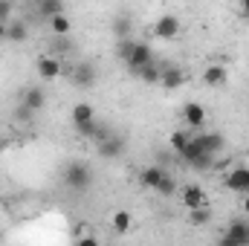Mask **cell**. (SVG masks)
<instances>
[{
    "instance_id": "6da1fadb",
    "label": "cell",
    "mask_w": 249,
    "mask_h": 246,
    "mask_svg": "<svg viewBox=\"0 0 249 246\" xmlns=\"http://www.w3.org/2000/svg\"><path fill=\"white\" fill-rule=\"evenodd\" d=\"M61 177H64V185H67V188H75V191H84L87 185L93 183V171H90L84 162H78V159L64 168Z\"/></svg>"
},
{
    "instance_id": "7a4b0ae2",
    "label": "cell",
    "mask_w": 249,
    "mask_h": 246,
    "mask_svg": "<svg viewBox=\"0 0 249 246\" xmlns=\"http://www.w3.org/2000/svg\"><path fill=\"white\" fill-rule=\"evenodd\" d=\"M223 246H249V223L247 220H232L226 235L220 238Z\"/></svg>"
},
{
    "instance_id": "3957f363",
    "label": "cell",
    "mask_w": 249,
    "mask_h": 246,
    "mask_svg": "<svg viewBox=\"0 0 249 246\" xmlns=\"http://www.w3.org/2000/svg\"><path fill=\"white\" fill-rule=\"evenodd\" d=\"M124 64H127V70H130V72H139L142 67L154 64V50H151V44H145V41H136V47H133L130 58H127Z\"/></svg>"
},
{
    "instance_id": "277c9868",
    "label": "cell",
    "mask_w": 249,
    "mask_h": 246,
    "mask_svg": "<svg viewBox=\"0 0 249 246\" xmlns=\"http://www.w3.org/2000/svg\"><path fill=\"white\" fill-rule=\"evenodd\" d=\"M180 35V18L177 15H162L157 23H154V38L160 41H174Z\"/></svg>"
},
{
    "instance_id": "5b68a950",
    "label": "cell",
    "mask_w": 249,
    "mask_h": 246,
    "mask_svg": "<svg viewBox=\"0 0 249 246\" xmlns=\"http://www.w3.org/2000/svg\"><path fill=\"white\" fill-rule=\"evenodd\" d=\"M72 84L75 87H93L96 84V67L90 61H78L75 64V70H72Z\"/></svg>"
},
{
    "instance_id": "8992f818",
    "label": "cell",
    "mask_w": 249,
    "mask_h": 246,
    "mask_svg": "<svg viewBox=\"0 0 249 246\" xmlns=\"http://www.w3.org/2000/svg\"><path fill=\"white\" fill-rule=\"evenodd\" d=\"M226 188L235 191V194H249V168H235L226 174Z\"/></svg>"
},
{
    "instance_id": "52a82bcc",
    "label": "cell",
    "mask_w": 249,
    "mask_h": 246,
    "mask_svg": "<svg viewBox=\"0 0 249 246\" xmlns=\"http://www.w3.org/2000/svg\"><path fill=\"white\" fill-rule=\"evenodd\" d=\"M38 75H41L44 81H55V78L61 75V61H58V55H41V58H38Z\"/></svg>"
},
{
    "instance_id": "ba28073f",
    "label": "cell",
    "mask_w": 249,
    "mask_h": 246,
    "mask_svg": "<svg viewBox=\"0 0 249 246\" xmlns=\"http://www.w3.org/2000/svg\"><path fill=\"white\" fill-rule=\"evenodd\" d=\"M226 81H229V72H226L223 64H209L203 70V84L206 87H223Z\"/></svg>"
},
{
    "instance_id": "9c48e42d",
    "label": "cell",
    "mask_w": 249,
    "mask_h": 246,
    "mask_svg": "<svg viewBox=\"0 0 249 246\" xmlns=\"http://www.w3.org/2000/svg\"><path fill=\"white\" fill-rule=\"evenodd\" d=\"M183 119H186V124L191 130H200V127L206 124V107L197 105V102H191V105L183 107Z\"/></svg>"
},
{
    "instance_id": "30bf717a",
    "label": "cell",
    "mask_w": 249,
    "mask_h": 246,
    "mask_svg": "<svg viewBox=\"0 0 249 246\" xmlns=\"http://www.w3.org/2000/svg\"><path fill=\"white\" fill-rule=\"evenodd\" d=\"M122 151H124V139L122 136H113V133H110V136H105V139L99 142V154H102L105 159H116Z\"/></svg>"
},
{
    "instance_id": "8fae6325",
    "label": "cell",
    "mask_w": 249,
    "mask_h": 246,
    "mask_svg": "<svg viewBox=\"0 0 249 246\" xmlns=\"http://www.w3.org/2000/svg\"><path fill=\"white\" fill-rule=\"evenodd\" d=\"M180 203L186 206V209H197V206H206V191L200 188V185H186L183 188V194H180Z\"/></svg>"
},
{
    "instance_id": "7c38bea8",
    "label": "cell",
    "mask_w": 249,
    "mask_h": 246,
    "mask_svg": "<svg viewBox=\"0 0 249 246\" xmlns=\"http://www.w3.org/2000/svg\"><path fill=\"white\" fill-rule=\"evenodd\" d=\"M75 130H78L84 139H96V142H102L105 136H110L107 124H99L96 119H90V122H84V124H75Z\"/></svg>"
},
{
    "instance_id": "4fadbf2b",
    "label": "cell",
    "mask_w": 249,
    "mask_h": 246,
    "mask_svg": "<svg viewBox=\"0 0 249 246\" xmlns=\"http://www.w3.org/2000/svg\"><path fill=\"white\" fill-rule=\"evenodd\" d=\"M26 38H29V26H26V20L12 18V20L6 23V41H12V44H23Z\"/></svg>"
},
{
    "instance_id": "5bb4252c",
    "label": "cell",
    "mask_w": 249,
    "mask_h": 246,
    "mask_svg": "<svg viewBox=\"0 0 249 246\" xmlns=\"http://www.w3.org/2000/svg\"><path fill=\"white\" fill-rule=\"evenodd\" d=\"M44 105H47V96H44L41 87H29V90L23 93V107H26V110L38 113V110H44Z\"/></svg>"
},
{
    "instance_id": "9a60e30c",
    "label": "cell",
    "mask_w": 249,
    "mask_h": 246,
    "mask_svg": "<svg viewBox=\"0 0 249 246\" xmlns=\"http://www.w3.org/2000/svg\"><path fill=\"white\" fill-rule=\"evenodd\" d=\"M183 81H186V75H183L180 67H168V70H162V75H160V84H162L165 90H177V87H183Z\"/></svg>"
},
{
    "instance_id": "2e32d148",
    "label": "cell",
    "mask_w": 249,
    "mask_h": 246,
    "mask_svg": "<svg viewBox=\"0 0 249 246\" xmlns=\"http://www.w3.org/2000/svg\"><path fill=\"white\" fill-rule=\"evenodd\" d=\"M38 3V20H50L53 15L64 12V0H35Z\"/></svg>"
},
{
    "instance_id": "e0dca14e",
    "label": "cell",
    "mask_w": 249,
    "mask_h": 246,
    "mask_svg": "<svg viewBox=\"0 0 249 246\" xmlns=\"http://www.w3.org/2000/svg\"><path fill=\"white\" fill-rule=\"evenodd\" d=\"M162 177H165V168H160V165H148V168L139 171V183L145 185V188H157V183Z\"/></svg>"
},
{
    "instance_id": "ac0fdd59",
    "label": "cell",
    "mask_w": 249,
    "mask_h": 246,
    "mask_svg": "<svg viewBox=\"0 0 249 246\" xmlns=\"http://www.w3.org/2000/svg\"><path fill=\"white\" fill-rule=\"evenodd\" d=\"M197 139H200L203 148H206L209 154H214V157L223 151V136H220V133H197Z\"/></svg>"
},
{
    "instance_id": "d6986e66",
    "label": "cell",
    "mask_w": 249,
    "mask_h": 246,
    "mask_svg": "<svg viewBox=\"0 0 249 246\" xmlns=\"http://www.w3.org/2000/svg\"><path fill=\"white\" fill-rule=\"evenodd\" d=\"M90 119H96V113H93V105H87V102H78V105H72V122H75V124H84V122H90Z\"/></svg>"
},
{
    "instance_id": "ffe728a7",
    "label": "cell",
    "mask_w": 249,
    "mask_h": 246,
    "mask_svg": "<svg viewBox=\"0 0 249 246\" xmlns=\"http://www.w3.org/2000/svg\"><path fill=\"white\" fill-rule=\"evenodd\" d=\"M47 23H50V29H53V32H55L58 38H64V35H70V29H72V23H70V18H67L64 12H61V15H53V18H50Z\"/></svg>"
},
{
    "instance_id": "44dd1931",
    "label": "cell",
    "mask_w": 249,
    "mask_h": 246,
    "mask_svg": "<svg viewBox=\"0 0 249 246\" xmlns=\"http://www.w3.org/2000/svg\"><path fill=\"white\" fill-rule=\"evenodd\" d=\"M209 220H212V209H209V206L188 209V223H191V226H206Z\"/></svg>"
},
{
    "instance_id": "7402d4cb",
    "label": "cell",
    "mask_w": 249,
    "mask_h": 246,
    "mask_svg": "<svg viewBox=\"0 0 249 246\" xmlns=\"http://www.w3.org/2000/svg\"><path fill=\"white\" fill-rule=\"evenodd\" d=\"M130 223H133V217H130V211H116L113 217H110V226H113V232H127L130 229Z\"/></svg>"
},
{
    "instance_id": "603a6c76",
    "label": "cell",
    "mask_w": 249,
    "mask_h": 246,
    "mask_svg": "<svg viewBox=\"0 0 249 246\" xmlns=\"http://www.w3.org/2000/svg\"><path fill=\"white\" fill-rule=\"evenodd\" d=\"M136 75H142L145 84H160V75H162V72H160V67H157V61H154V64H148V67H142Z\"/></svg>"
},
{
    "instance_id": "cb8c5ba5",
    "label": "cell",
    "mask_w": 249,
    "mask_h": 246,
    "mask_svg": "<svg viewBox=\"0 0 249 246\" xmlns=\"http://www.w3.org/2000/svg\"><path fill=\"white\" fill-rule=\"evenodd\" d=\"M154 191H157V194H162V197H171V194L177 191V180H174V177L165 171V177L157 183V188H154Z\"/></svg>"
},
{
    "instance_id": "d4e9b609",
    "label": "cell",
    "mask_w": 249,
    "mask_h": 246,
    "mask_svg": "<svg viewBox=\"0 0 249 246\" xmlns=\"http://www.w3.org/2000/svg\"><path fill=\"white\" fill-rule=\"evenodd\" d=\"M133 47H136V41H133V38H127V35H122V38H119V58H122V61H127V58H130Z\"/></svg>"
},
{
    "instance_id": "484cf974",
    "label": "cell",
    "mask_w": 249,
    "mask_h": 246,
    "mask_svg": "<svg viewBox=\"0 0 249 246\" xmlns=\"http://www.w3.org/2000/svg\"><path fill=\"white\" fill-rule=\"evenodd\" d=\"M188 136H191V133H186V130H177V133H171V148H174L177 154L183 151V145L188 142Z\"/></svg>"
},
{
    "instance_id": "4316f807",
    "label": "cell",
    "mask_w": 249,
    "mask_h": 246,
    "mask_svg": "<svg viewBox=\"0 0 249 246\" xmlns=\"http://www.w3.org/2000/svg\"><path fill=\"white\" fill-rule=\"evenodd\" d=\"M12 12H15V3L12 0H0V23H9Z\"/></svg>"
},
{
    "instance_id": "83f0119b",
    "label": "cell",
    "mask_w": 249,
    "mask_h": 246,
    "mask_svg": "<svg viewBox=\"0 0 249 246\" xmlns=\"http://www.w3.org/2000/svg\"><path fill=\"white\" fill-rule=\"evenodd\" d=\"M96 244H99L96 238H81V241H78V246H96Z\"/></svg>"
},
{
    "instance_id": "f1b7e54d",
    "label": "cell",
    "mask_w": 249,
    "mask_h": 246,
    "mask_svg": "<svg viewBox=\"0 0 249 246\" xmlns=\"http://www.w3.org/2000/svg\"><path fill=\"white\" fill-rule=\"evenodd\" d=\"M241 12H244V18L249 20V0H241Z\"/></svg>"
},
{
    "instance_id": "f546056e",
    "label": "cell",
    "mask_w": 249,
    "mask_h": 246,
    "mask_svg": "<svg viewBox=\"0 0 249 246\" xmlns=\"http://www.w3.org/2000/svg\"><path fill=\"white\" fill-rule=\"evenodd\" d=\"M244 214H247V217H249V194H247V197H244Z\"/></svg>"
},
{
    "instance_id": "4dcf8cb0",
    "label": "cell",
    "mask_w": 249,
    "mask_h": 246,
    "mask_svg": "<svg viewBox=\"0 0 249 246\" xmlns=\"http://www.w3.org/2000/svg\"><path fill=\"white\" fill-rule=\"evenodd\" d=\"M0 41H6V23H0Z\"/></svg>"
},
{
    "instance_id": "1f68e13d",
    "label": "cell",
    "mask_w": 249,
    "mask_h": 246,
    "mask_svg": "<svg viewBox=\"0 0 249 246\" xmlns=\"http://www.w3.org/2000/svg\"><path fill=\"white\" fill-rule=\"evenodd\" d=\"M3 148H6V142H3V139H0V154H3Z\"/></svg>"
},
{
    "instance_id": "d6a6232c",
    "label": "cell",
    "mask_w": 249,
    "mask_h": 246,
    "mask_svg": "<svg viewBox=\"0 0 249 246\" xmlns=\"http://www.w3.org/2000/svg\"><path fill=\"white\" fill-rule=\"evenodd\" d=\"M23 3H35V0H23Z\"/></svg>"
}]
</instances>
